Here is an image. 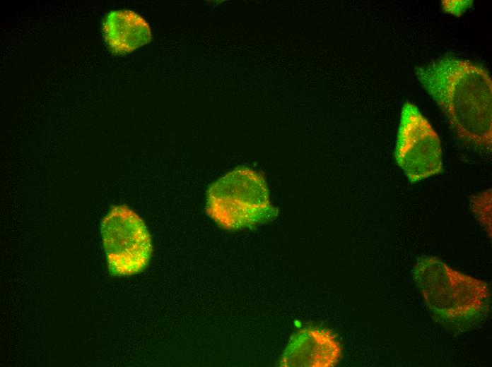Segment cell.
Returning a JSON list of instances; mask_svg holds the SVG:
<instances>
[{
  "label": "cell",
  "mask_w": 492,
  "mask_h": 367,
  "mask_svg": "<svg viewBox=\"0 0 492 367\" xmlns=\"http://www.w3.org/2000/svg\"><path fill=\"white\" fill-rule=\"evenodd\" d=\"M102 30L107 47L116 54L131 52L148 43L151 30L147 21L131 10H114L105 16Z\"/></svg>",
  "instance_id": "6"
},
{
  "label": "cell",
  "mask_w": 492,
  "mask_h": 367,
  "mask_svg": "<svg viewBox=\"0 0 492 367\" xmlns=\"http://www.w3.org/2000/svg\"><path fill=\"white\" fill-rule=\"evenodd\" d=\"M394 157L411 183L443 170L440 138L417 107L409 102L402 109Z\"/></svg>",
  "instance_id": "5"
},
{
  "label": "cell",
  "mask_w": 492,
  "mask_h": 367,
  "mask_svg": "<svg viewBox=\"0 0 492 367\" xmlns=\"http://www.w3.org/2000/svg\"><path fill=\"white\" fill-rule=\"evenodd\" d=\"M413 276L428 308L440 321L463 325L477 319L487 310L488 285L452 269L436 257L418 258Z\"/></svg>",
  "instance_id": "2"
},
{
  "label": "cell",
  "mask_w": 492,
  "mask_h": 367,
  "mask_svg": "<svg viewBox=\"0 0 492 367\" xmlns=\"http://www.w3.org/2000/svg\"><path fill=\"white\" fill-rule=\"evenodd\" d=\"M206 212L221 227L239 230L264 223L274 208L263 177L252 169L238 168L210 186Z\"/></svg>",
  "instance_id": "3"
},
{
  "label": "cell",
  "mask_w": 492,
  "mask_h": 367,
  "mask_svg": "<svg viewBox=\"0 0 492 367\" xmlns=\"http://www.w3.org/2000/svg\"><path fill=\"white\" fill-rule=\"evenodd\" d=\"M414 72L457 136L467 143L491 150L492 81L488 72L450 55L416 67Z\"/></svg>",
  "instance_id": "1"
},
{
  "label": "cell",
  "mask_w": 492,
  "mask_h": 367,
  "mask_svg": "<svg viewBox=\"0 0 492 367\" xmlns=\"http://www.w3.org/2000/svg\"><path fill=\"white\" fill-rule=\"evenodd\" d=\"M471 202L473 212L491 237V190H487L478 195L474 196Z\"/></svg>",
  "instance_id": "8"
},
{
  "label": "cell",
  "mask_w": 492,
  "mask_h": 367,
  "mask_svg": "<svg viewBox=\"0 0 492 367\" xmlns=\"http://www.w3.org/2000/svg\"><path fill=\"white\" fill-rule=\"evenodd\" d=\"M101 234L112 275H131L147 267L152 253L151 239L134 211L124 205L112 207L102 221Z\"/></svg>",
  "instance_id": "4"
},
{
  "label": "cell",
  "mask_w": 492,
  "mask_h": 367,
  "mask_svg": "<svg viewBox=\"0 0 492 367\" xmlns=\"http://www.w3.org/2000/svg\"><path fill=\"white\" fill-rule=\"evenodd\" d=\"M286 354H295L289 360H295L293 363L298 360L295 366H330L338 361L341 348L330 332L309 330L298 335Z\"/></svg>",
  "instance_id": "7"
}]
</instances>
